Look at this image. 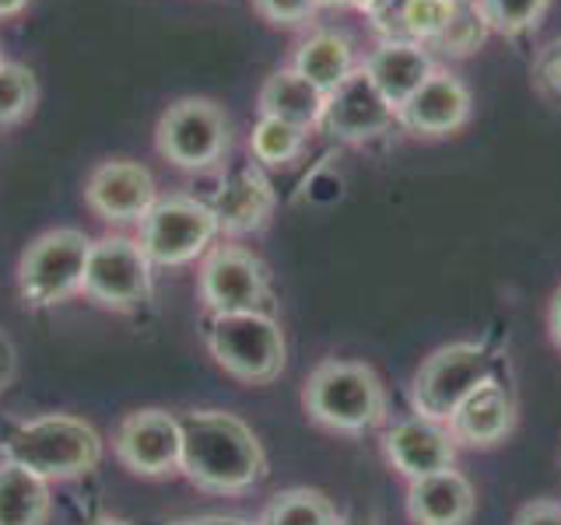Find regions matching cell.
Wrapping results in <instances>:
<instances>
[{"instance_id":"1","label":"cell","mask_w":561,"mask_h":525,"mask_svg":"<svg viewBox=\"0 0 561 525\" xmlns=\"http://www.w3.org/2000/svg\"><path fill=\"white\" fill-rule=\"evenodd\" d=\"M180 469L210 494H242L267 472L260 438L228 410H190L180 417Z\"/></svg>"},{"instance_id":"2","label":"cell","mask_w":561,"mask_h":525,"mask_svg":"<svg viewBox=\"0 0 561 525\" xmlns=\"http://www.w3.org/2000/svg\"><path fill=\"white\" fill-rule=\"evenodd\" d=\"M0 459L35 472L46 483L75 480L102 463V438L70 413H43L18 424L0 442Z\"/></svg>"},{"instance_id":"3","label":"cell","mask_w":561,"mask_h":525,"mask_svg":"<svg viewBox=\"0 0 561 525\" xmlns=\"http://www.w3.org/2000/svg\"><path fill=\"white\" fill-rule=\"evenodd\" d=\"M306 413L330 431L362 434L386 420V389L373 368L358 361H323L312 368L302 389Z\"/></svg>"},{"instance_id":"4","label":"cell","mask_w":561,"mask_h":525,"mask_svg":"<svg viewBox=\"0 0 561 525\" xmlns=\"http://www.w3.org/2000/svg\"><path fill=\"white\" fill-rule=\"evenodd\" d=\"M207 350L228 375L245 385H263L280 375L288 358L285 332L271 312H228L210 315Z\"/></svg>"},{"instance_id":"5","label":"cell","mask_w":561,"mask_h":525,"mask_svg":"<svg viewBox=\"0 0 561 525\" xmlns=\"http://www.w3.org/2000/svg\"><path fill=\"white\" fill-rule=\"evenodd\" d=\"M499 378V358L481 343H449L438 347L432 358L414 372L411 382V402L414 413L446 420L456 413V407L484 382Z\"/></svg>"},{"instance_id":"6","label":"cell","mask_w":561,"mask_h":525,"mask_svg":"<svg viewBox=\"0 0 561 525\" xmlns=\"http://www.w3.org/2000/svg\"><path fill=\"white\" fill-rule=\"evenodd\" d=\"M92 238L81 228H53L39 235L18 262V291L32 308H49L67 302L84 284Z\"/></svg>"},{"instance_id":"7","label":"cell","mask_w":561,"mask_h":525,"mask_svg":"<svg viewBox=\"0 0 561 525\" xmlns=\"http://www.w3.org/2000/svg\"><path fill=\"white\" fill-rule=\"evenodd\" d=\"M137 245L151 267H186L210 249L221 232L210 203L193 197H162L137 221Z\"/></svg>"},{"instance_id":"8","label":"cell","mask_w":561,"mask_h":525,"mask_svg":"<svg viewBox=\"0 0 561 525\" xmlns=\"http://www.w3.org/2000/svg\"><path fill=\"white\" fill-rule=\"evenodd\" d=\"M158 154L175 168L201 172L221 162V154L232 144L228 119L215 102L207 98H180L158 119Z\"/></svg>"},{"instance_id":"9","label":"cell","mask_w":561,"mask_h":525,"mask_svg":"<svg viewBox=\"0 0 561 525\" xmlns=\"http://www.w3.org/2000/svg\"><path fill=\"white\" fill-rule=\"evenodd\" d=\"M81 291L105 308H137L151 294V262L134 238H99L92 242V253H88Z\"/></svg>"},{"instance_id":"10","label":"cell","mask_w":561,"mask_h":525,"mask_svg":"<svg viewBox=\"0 0 561 525\" xmlns=\"http://www.w3.org/2000/svg\"><path fill=\"white\" fill-rule=\"evenodd\" d=\"M201 298L210 315L267 312L271 277L253 253L239 245H218L201 262Z\"/></svg>"},{"instance_id":"11","label":"cell","mask_w":561,"mask_h":525,"mask_svg":"<svg viewBox=\"0 0 561 525\" xmlns=\"http://www.w3.org/2000/svg\"><path fill=\"white\" fill-rule=\"evenodd\" d=\"M116 459L137 477H165V472L180 469L183 434L180 417L165 410H137L123 417V424L113 438Z\"/></svg>"},{"instance_id":"12","label":"cell","mask_w":561,"mask_h":525,"mask_svg":"<svg viewBox=\"0 0 561 525\" xmlns=\"http://www.w3.org/2000/svg\"><path fill=\"white\" fill-rule=\"evenodd\" d=\"M393 122H397V109L382 98L373 78L358 67L341 88H333L327 95V109H323L320 127L333 140L362 144V140H373V137L386 133Z\"/></svg>"},{"instance_id":"13","label":"cell","mask_w":561,"mask_h":525,"mask_svg":"<svg viewBox=\"0 0 561 525\" xmlns=\"http://www.w3.org/2000/svg\"><path fill=\"white\" fill-rule=\"evenodd\" d=\"M456 448L460 445L453 442V434L443 420H432L421 413L397 420V424L382 434L386 459H390V466L408 480H425L443 469H453Z\"/></svg>"},{"instance_id":"14","label":"cell","mask_w":561,"mask_h":525,"mask_svg":"<svg viewBox=\"0 0 561 525\" xmlns=\"http://www.w3.org/2000/svg\"><path fill=\"white\" fill-rule=\"evenodd\" d=\"M470 113H473L470 88L456 74H449V70H435L397 109V122L417 137H446L463 130L470 122Z\"/></svg>"},{"instance_id":"15","label":"cell","mask_w":561,"mask_h":525,"mask_svg":"<svg viewBox=\"0 0 561 525\" xmlns=\"http://www.w3.org/2000/svg\"><path fill=\"white\" fill-rule=\"evenodd\" d=\"M84 200L102 221L130 224L140 221L154 207L158 189L145 165L137 162H102L88 175Z\"/></svg>"},{"instance_id":"16","label":"cell","mask_w":561,"mask_h":525,"mask_svg":"<svg viewBox=\"0 0 561 525\" xmlns=\"http://www.w3.org/2000/svg\"><path fill=\"white\" fill-rule=\"evenodd\" d=\"M456 445L467 448H491L505 442L516 428V399L499 378L484 382L481 389H473L456 413L446 420Z\"/></svg>"},{"instance_id":"17","label":"cell","mask_w":561,"mask_h":525,"mask_svg":"<svg viewBox=\"0 0 561 525\" xmlns=\"http://www.w3.org/2000/svg\"><path fill=\"white\" fill-rule=\"evenodd\" d=\"M362 70L373 78L382 98L390 102L393 109H400V105L435 74V63H432L428 46L411 43V39H382L365 57Z\"/></svg>"},{"instance_id":"18","label":"cell","mask_w":561,"mask_h":525,"mask_svg":"<svg viewBox=\"0 0 561 525\" xmlns=\"http://www.w3.org/2000/svg\"><path fill=\"white\" fill-rule=\"evenodd\" d=\"M210 210H215L218 228L228 235L256 232L274 210V186L256 165L236 168L221 179L215 200H210Z\"/></svg>"},{"instance_id":"19","label":"cell","mask_w":561,"mask_h":525,"mask_svg":"<svg viewBox=\"0 0 561 525\" xmlns=\"http://www.w3.org/2000/svg\"><path fill=\"white\" fill-rule=\"evenodd\" d=\"M473 501V487L460 469H443L408 487V515L414 525H467Z\"/></svg>"},{"instance_id":"20","label":"cell","mask_w":561,"mask_h":525,"mask_svg":"<svg viewBox=\"0 0 561 525\" xmlns=\"http://www.w3.org/2000/svg\"><path fill=\"white\" fill-rule=\"evenodd\" d=\"M323 109H327V95L316 84H309L295 67L274 70L260 88V116L285 119L306 133L312 127H320Z\"/></svg>"},{"instance_id":"21","label":"cell","mask_w":561,"mask_h":525,"mask_svg":"<svg viewBox=\"0 0 561 525\" xmlns=\"http://www.w3.org/2000/svg\"><path fill=\"white\" fill-rule=\"evenodd\" d=\"M291 67L309 84L320 88L323 95H330L333 88H341L362 63L355 60V46H351V39L344 32L320 28V32H312L309 39H302Z\"/></svg>"},{"instance_id":"22","label":"cell","mask_w":561,"mask_h":525,"mask_svg":"<svg viewBox=\"0 0 561 525\" xmlns=\"http://www.w3.org/2000/svg\"><path fill=\"white\" fill-rule=\"evenodd\" d=\"M49 483L35 472L0 459V525H46Z\"/></svg>"},{"instance_id":"23","label":"cell","mask_w":561,"mask_h":525,"mask_svg":"<svg viewBox=\"0 0 561 525\" xmlns=\"http://www.w3.org/2000/svg\"><path fill=\"white\" fill-rule=\"evenodd\" d=\"M337 508L330 504L327 494L309 487H295L277 494L267 512L260 515V525H337Z\"/></svg>"},{"instance_id":"24","label":"cell","mask_w":561,"mask_h":525,"mask_svg":"<svg viewBox=\"0 0 561 525\" xmlns=\"http://www.w3.org/2000/svg\"><path fill=\"white\" fill-rule=\"evenodd\" d=\"M488 35H491V25L481 14L478 0H456L449 25L438 32V39L428 49H438L443 57H470V52H478L484 46Z\"/></svg>"},{"instance_id":"25","label":"cell","mask_w":561,"mask_h":525,"mask_svg":"<svg viewBox=\"0 0 561 525\" xmlns=\"http://www.w3.org/2000/svg\"><path fill=\"white\" fill-rule=\"evenodd\" d=\"M306 148V130L291 127L285 119L260 116L250 133V151L260 165H288Z\"/></svg>"},{"instance_id":"26","label":"cell","mask_w":561,"mask_h":525,"mask_svg":"<svg viewBox=\"0 0 561 525\" xmlns=\"http://www.w3.org/2000/svg\"><path fill=\"white\" fill-rule=\"evenodd\" d=\"M478 8L488 18L491 32L523 35V32H534L543 22L551 0H478Z\"/></svg>"},{"instance_id":"27","label":"cell","mask_w":561,"mask_h":525,"mask_svg":"<svg viewBox=\"0 0 561 525\" xmlns=\"http://www.w3.org/2000/svg\"><path fill=\"white\" fill-rule=\"evenodd\" d=\"M35 78L22 63H0V127L25 119L35 105Z\"/></svg>"},{"instance_id":"28","label":"cell","mask_w":561,"mask_h":525,"mask_svg":"<svg viewBox=\"0 0 561 525\" xmlns=\"http://www.w3.org/2000/svg\"><path fill=\"white\" fill-rule=\"evenodd\" d=\"M253 8L260 11V18H267L271 25H306L309 18L320 11V0H253Z\"/></svg>"},{"instance_id":"29","label":"cell","mask_w":561,"mask_h":525,"mask_svg":"<svg viewBox=\"0 0 561 525\" xmlns=\"http://www.w3.org/2000/svg\"><path fill=\"white\" fill-rule=\"evenodd\" d=\"M534 81L540 88V95L561 102V39L540 49V57L534 60Z\"/></svg>"},{"instance_id":"30","label":"cell","mask_w":561,"mask_h":525,"mask_svg":"<svg viewBox=\"0 0 561 525\" xmlns=\"http://www.w3.org/2000/svg\"><path fill=\"white\" fill-rule=\"evenodd\" d=\"M513 525H561V504H554V501H534V504H526L523 512L516 515Z\"/></svg>"},{"instance_id":"31","label":"cell","mask_w":561,"mask_h":525,"mask_svg":"<svg viewBox=\"0 0 561 525\" xmlns=\"http://www.w3.org/2000/svg\"><path fill=\"white\" fill-rule=\"evenodd\" d=\"M14 375H18V350H14L8 332L0 329V393L14 382Z\"/></svg>"},{"instance_id":"32","label":"cell","mask_w":561,"mask_h":525,"mask_svg":"<svg viewBox=\"0 0 561 525\" xmlns=\"http://www.w3.org/2000/svg\"><path fill=\"white\" fill-rule=\"evenodd\" d=\"M551 337H554V343L561 347V288H558L554 298H551Z\"/></svg>"},{"instance_id":"33","label":"cell","mask_w":561,"mask_h":525,"mask_svg":"<svg viewBox=\"0 0 561 525\" xmlns=\"http://www.w3.org/2000/svg\"><path fill=\"white\" fill-rule=\"evenodd\" d=\"M320 8H358V11H368V8H373V0H320Z\"/></svg>"},{"instance_id":"34","label":"cell","mask_w":561,"mask_h":525,"mask_svg":"<svg viewBox=\"0 0 561 525\" xmlns=\"http://www.w3.org/2000/svg\"><path fill=\"white\" fill-rule=\"evenodd\" d=\"M28 8V0H0V18H14Z\"/></svg>"},{"instance_id":"35","label":"cell","mask_w":561,"mask_h":525,"mask_svg":"<svg viewBox=\"0 0 561 525\" xmlns=\"http://www.w3.org/2000/svg\"><path fill=\"white\" fill-rule=\"evenodd\" d=\"M88 525H127L123 518H95V522H88Z\"/></svg>"},{"instance_id":"36","label":"cell","mask_w":561,"mask_h":525,"mask_svg":"<svg viewBox=\"0 0 561 525\" xmlns=\"http://www.w3.org/2000/svg\"><path fill=\"white\" fill-rule=\"evenodd\" d=\"M337 525H362V522H351V518H341Z\"/></svg>"},{"instance_id":"37","label":"cell","mask_w":561,"mask_h":525,"mask_svg":"<svg viewBox=\"0 0 561 525\" xmlns=\"http://www.w3.org/2000/svg\"><path fill=\"white\" fill-rule=\"evenodd\" d=\"M0 63H4V43H0Z\"/></svg>"}]
</instances>
